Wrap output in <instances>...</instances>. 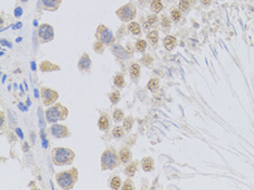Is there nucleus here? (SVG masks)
<instances>
[{"label": "nucleus", "instance_id": "obj_18", "mask_svg": "<svg viewBox=\"0 0 254 190\" xmlns=\"http://www.w3.org/2000/svg\"><path fill=\"white\" fill-rule=\"evenodd\" d=\"M142 169L146 172H150L153 169V161H152L151 158H146V159L142 160Z\"/></svg>", "mask_w": 254, "mask_h": 190}, {"label": "nucleus", "instance_id": "obj_39", "mask_svg": "<svg viewBox=\"0 0 254 190\" xmlns=\"http://www.w3.org/2000/svg\"><path fill=\"white\" fill-rule=\"evenodd\" d=\"M211 2H212V0H201V3L203 6H209V5H211Z\"/></svg>", "mask_w": 254, "mask_h": 190}, {"label": "nucleus", "instance_id": "obj_21", "mask_svg": "<svg viewBox=\"0 0 254 190\" xmlns=\"http://www.w3.org/2000/svg\"><path fill=\"white\" fill-rule=\"evenodd\" d=\"M133 124H134V119L132 116H128L126 119H124V122H123V127L126 131H129L133 127Z\"/></svg>", "mask_w": 254, "mask_h": 190}, {"label": "nucleus", "instance_id": "obj_9", "mask_svg": "<svg viewBox=\"0 0 254 190\" xmlns=\"http://www.w3.org/2000/svg\"><path fill=\"white\" fill-rule=\"evenodd\" d=\"M50 131L57 138H65L70 136V133H69V129H67L66 126L60 125V124H54V125L51 126Z\"/></svg>", "mask_w": 254, "mask_h": 190}, {"label": "nucleus", "instance_id": "obj_2", "mask_svg": "<svg viewBox=\"0 0 254 190\" xmlns=\"http://www.w3.org/2000/svg\"><path fill=\"white\" fill-rule=\"evenodd\" d=\"M120 162V155H118V153H116V151L114 149L109 148L102 153V157H101V169H102V171L112 169L118 166Z\"/></svg>", "mask_w": 254, "mask_h": 190}, {"label": "nucleus", "instance_id": "obj_14", "mask_svg": "<svg viewBox=\"0 0 254 190\" xmlns=\"http://www.w3.org/2000/svg\"><path fill=\"white\" fill-rule=\"evenodd\" d=\"M120 160L122 163H127V162L130 160V157H132V153H130V150L128 149L127 147H123L120 151Z\"/></svg>", "mask_w": 254, "mask_h": 190}, {"label": "nucleus", "instance_id": "obj_25", "mask_svg": "<svg viewBox=\"0 0 254 190\" xmlns=\"http://www.w3.org/2000/svg\"><path fill=\"white\" fill-rule=\"evenodd\" d=\"M112 135L115 138H121L124 135V127H121V126H116L114 127L112 131Z\"/></svg>", "mask_w": 254, "mask_h": 190}, {"label": "nucleus", "instance_id": "obj_31", "mask_svg": "<svg viewBox=\"0 0 254 190\" xmlns=\"http://www.w3.org/2000/svg\"><path fill=\"white\" fill-rule=\"evenodd\" d=\"M189 1L188 0H180L179 2V9L181 10V11H187L188 9H189Z\"/></svg>", "mask_w": 254, "mask_h": 190}, {"label": "nucleus", "instance_id": "obj_8", "mask_svg": "<svg viewBox=\"0 0 254 190\" xmlns=\"http://www.w3.org/2000/svg\"><path fill=\"white\" fill-rule=\"evenodd\" d=\"M40 96H41V100H43V103L45 105H51L57 101L58 95L57 91L52 90V89H49L47 87H43L40 89Z\"/></svg>", "mask_w": 254, "mask_h": 190}, {"label": "nucleus", "instance_id": "obj_1", "mask_svg": "<svg viewBox=\"0 0 254 190\" xmlns=\"http://www.w3.org/2000/svg\"><path fill=\"white\" fill-rule=\"evenodd\" d=\"M52 155V161L55 165L58 166H62V165H67L73 162L75 158V153L71 149L67 148H54L51 152Z\"/></svg>", "mask_w": 254, "mask_h": 190}, {"label": "nucleus", "instance_id": "obj_40", "mask_svg": "<svg viewBox=\"0 0 254 190\" xmlns=\"http://www.w3.org/2000/svg\"><path fill=\"white\" fill-rule=\"evenodd\" d=\"M26 147H27V143H24V151H26V150H27Z\"/></svg>", "mask_w": 254, "mask_h": 190}, {"label": "nucleus", "instance_id": "obj_20", "mask_svg": "<svg viewBox=\"0 0 254 190\" xmlns=\"http://www.w3.org/2000/svg\"><path fill=\"white\" fill-rule=\"evenodd\" d=\"M121 185H122V180H121V178L118 176H114L110 180V186L112 189H120Z\"/></svg>", "mask_w": 254, "mask_h": 190}, {"label": "nucleus", "instance_id": "obj_28", "mask_svg": "<svg viewBox=\"0 0 254 190\" xmlns=\"http://www.w3.org/2000/svg\"><path fill=\"white\" fill-rule=\"evenodd\" d=\"M110 100H111V102L113 103V104H115V103H118V101H120V93L118 91H113V93H110Z\"/></svg>", "mask_w": 254, "mask_h": 190}, {"label": "nucleus", "instance_id": "obj_3", "mask_svg": "<svg viewBox=\"0 0 254 190\" xmlns=\"http://www.w3.org/2000/svg\"><path fill=\"white\" fill-rule=\"evenodd\" d=\"M67 116V109L60 103H55L54 105L49 108L46 111V119L48 123H55L58 121H63Z\"/></svg>", "mask_w": 254, "mask_h": 190}, {"label": "nucleus", "instance_id": "obj_27", "mask_svg": "<svg viewBox=\"0 0 254 190\" xmlns=\"http://www.w3.org/2000/svg\"><path fill=\"white\" fill-rule=\"evenodd\" d=\"M123 116H124V112L121 109H116L113 112V120L115 122H121L123 120Z\"/></svg>", "mask_w": 254, "mask_h": 190}, {"label": "nucleus", "instance_id": "obj_12", "mask_svg": "<svg viewBox=\"0 0 254 190\" xmlns=\"http://www.w3.org/2000/svg\"><path fill=\"white\" fill-rule=\"evenodd\" d=\"M112 51H113V55H114L115 57L120 58V59H127V58L129 57L126 50H125L123 47H121V46H118V45L113 46Z\"/></svg>", "mask_w": 254, "mask_h": 190}, {"label": "nucleus", "instance_id": "obj_32", "mask_svg": "<svg viewBox=\"0 0 254 190\" xmlns=\"http://www.w3.org/2000/svg\"><path fill=\"white\" fill-rule=\"evenodd\" d=\"M172 17H173V20L175 22H178L180 20V17H181V14H180V12H179V10H177V9H173L172 10Z\"/></svg>", "mask_w": 254, "mask_h": 190}, {"label": "nucleus", "instance_id": "obj_30", "mask_svg": "<svg viewBox=\"0 0 254 190\" xmlns=\"http://www.w3.org/2000/svg\"><path fill=\"white\" fill-rule=\"evenodd\" d=\"M147 47V43L144 40H138L136 44V49L138 50V51H140V52H144V49H146Z\"/></svg>", "mask_w": 254, "mask_h": 190}, {"label": "nucleus", "instance_id": "obj_37", "mask_svg": "<svg viewBox=\"0 0 254 190\" xmlns=\"http://www.w3.org/2000/svg\"><path fill=\"white\" fill-rule=\"evenodd\" d=\"M142 61H144V63L146 65H149L150 63H151V61H152V58L150 57V55H147V57H144V59H142Z\"/></svg>", "mask_w": 254, "mask_h": 190}, {"label": "nucleus", "instance_id": "obj_22", "mask_svg": "<svg viewBox=\"0 0 254 190\" xmlns=\"http://www.w3.org/2000/svg\"><path fill=\"white\" fill-rule=\"evenodd\" d=\"M151 9H152V11L155 12V13L160 12L161 10L163 9V3H162V1H161V0H153L151 3Z\"/></svg>", "mask_w": 254, "mask_h": 190}, {"label": "nucleus", "instance_id": "obj_5", "mask_svg": "<svg viewBox=\"0 0 254 190\" xmlns=\"http://www.w3.org/2000/svg\"><path fill=\"white\" fill-rule=\"evenodd\" d=\"M97 38L106 46H112L115 43V37L113 33L104 25H100L97 29Z\"/></svg>", "mask_w": 254, "mask_h": 190}, {"label": "nucleus", "instance_id": "obj_7", "mask_svg": "<svg viewBox=\"0 0 254 190\" xmlns=\"http://www.w3.org/2000/svg\"><path fill=\"white\" fill-rule=\"evenodd\" d=\"M38 38L41 44L48 43V41L52 40L53 38H54L53 27L51 25H49V24H43V25H40L38 29Z\"/></svg>", "mask_w": 254, "mask_h": 190}, {"label": "nucleus", "instance_id": "obj_17", "mask_svg": "<svg viewBox=\"0 0 254 190\" xmlns=\"http://www.w3.org/2000/svg\"><path fill=\"white\" fill-rule=\"evenodd\" d=\"M163 44H164V46H165L166 49L172 50L173 48H174V46H175V44H176V38L173 37V36H166V37L164 38Z\"/></svg>", "mask_w": 254, "mask_h": 190}, {"label": "nucleus", "instance_id": "obj_41", "mask_svg": "<svg viewBox=\"0 0 254 190\" xmlns=\"http://www.w3.org/2000/svg\"><path fill=\"white\" fill-rule=\"evenodd\" d=\"M21 1H22V2H26L27 0H21Z\"/></svg>", "mask_w": 254, "mask_h": 190}, {"label": "nucleus", "instance_id": "obj_19", "mask_svg": "<svg viewBox=\"0 0 254 190\" xmlns=\"http://www.w3.org/2000/svg\"><path fill=\"white\" fill-rule=\"evenodd\" d=\"M128 29H129L130 33L135 34V35H139L140 34V25L137 22H132V23H129V25H128Z\"/></svg>", "mask_w": 254, "mask_h": 190}, {"label": "nucleus", "instance_id": "obj_35", "mask_svg": "<svg viewBox=\"0 0 254 190\" xmlns=\"http://www.w3.org/2000/svg\"><path fill=\"white\" fill-rule=\"evenodd\" d=\"M134 185H133L132 180L130 179H128V180H126L124 183V186H123V189L124 190H127V189H134Z\"/></svg>", "mask_w": 254, "mask_h": 190}, {"label": "nucleus", "instance_id": "obj_11", "mask_svg": "<svg viewBox=\"0 0 254 190\" xmlns=\"http://www.w3.org/2000/svg\"><path fill=\"white\" fill-rule=\"evenodd\" d=\"M61 1L62 0H41V3H43V8L46 10H49V11H54L58 9V7L60 6Z\"/></svg>", "mask_w": 254, "mask_h": 190}, {"label": "nucleus", "instance_id": "obj_36", "mask_svg": "<svg viewBox=\"0 0 254 190\" xmlns=\"http://www.w3.org/2000/svg\"><path fill=\"white\" fill-rule=\"evenodd\" d=\"M156 21H158V17H156V15H150L149 19H148V23L149 24L155 23Z\"/></svg>", "mask_w": 254, "mask_h": 190}, {"label": "nucleus", "instance_id": "obj_34", "mask_svg": "<svg viewBox=\"0 0 254 190\" xmlns=\"http://www.w3.org/2000/svg\"><path fill=\"white\" fill-rule=\"evenodd\" d=\"M94 48H95V50H96L97 52H99V53H101L103 51V44L101 43L100 40H98L96 44H95V46H94Z\"/></svg>", "mask_w": 254, "mask_h": 190}, {"label": "nucleus", "instance_id": "obj_16", "mask_svg": "<svg viewBox=\"0 0 254 190\" xmlns=\"http://www.w3.org/2000/svg\"><path fill=\"white\" fill-rule=\"evenodd\" d=\"M129 73H130V77L133 79H135V81H137V78L139 77V74H140V66L138 64H136V63L132 64L129 69Z\"/></svg>", "mask_w": 254, "mask_h": 190}, {"label": "nucleus", "instance_id": "obj_10", "mask_svg": "<svg viewBox=\"0 0 254 190\" xmlns=\"http://www.w3.org/2000/svg\"><path fill=\"white\" fill-rule=\"evenodd\" d=\"M91 66V60L87 53L83 55V57L79 59L78 62V69L82 70V71H88Z\"/></svg>", "mask_w": 254, "mask_h": 190}, {"label": "nucleus", "instance_id": "obj_13", "mask_svg": "<svg viewBox=\"0 0 254 190\" xmlns=\"http://www.w3.org/2000/svg\"><path fill=\"white\" fill-rule=\"evenodd\" d=\"M98 125H99V128H100L102 131H108L109 127H110V119H109L108 115L102 114L98 121Z\"/></svg>", "mask_w": 254, "mask_h": 190}, {"label": "nucleus", "instance_id": "obj_33", "mask_svg": "<svg viewBox=\"0 0 254 190\" xmlns=\"http://www.w3.org/2000/svg\"><path fill=\"white\" fill-rule=\"evenodd\" d=\"M162 26L165 27V28L166 27L170 28V21L166 15H163V17H162Z\"/></svg>", "mask_w": 254, "mask_h": 190}, {"label": "nucleus", "instance_id": "obj_15", "mask_svg": "<svg viewBox=\"0 0 254 190\" xmlns=\"http://www.w3.org/2000/svg\"><path fill=\"white\" fill-rule=\"evenodd\" d=\"M39 69L43 72H49V71H58L60 69L57 65H53L52 63H50L49 61H43L40 65H39Z\"/></svg>", "mask_w": 254, "mask_h": 190}, {"label": "nucleus", "instance_id": "obj_23", "mask_svg": "<svg viewBox=\"0 0 254 190\" xmlns=\"http://www.w3.org/2000/svg\"><path fill=\"white\" fill-rule=\"evenodd\" d=\"M136 171H137V163L136 162L132 163L130 165H128V166L125 169V173H126V175H128V176H134L135 173H136Z\"/></svg>", "mask_w": 254, "mask_h": 190}, {"label": "nucleus", "instance_id": "obj_29", "mask_svg": "<svg viewBox=\"0 0 254 190\" xmlns=\"http://www.w3.org/2000/svg\"><path fill=\"white\" fill-rule=\"evenodd\" d=\"M148 39L151 41L152 44H156V43H158V39H159L158 32H156V31L150 32V33H149V35H148Z\"/></svg>", "mask_w": 254, "mask_h": 190}, {"label": "nucleus", "instance_id": "obj_6", "mask_svg": "<svg viewBox=\"0 0 254 190\" xmlns=\"http://www.w3.org/2000/svg\"><path fill=\"white\" fill-rule=\"evenodd\" d=\"M116 14L120 17V19L124 22L132 21L135 17H136V8L132 3H127V5L121 7L120 9L116 11Z\"/></svg>", "mask_w": 254, "mask_h": 190}, {"label": "nucleus", "instance_id": "obj_24", "mask_svg": "<svg viewBox=\"0 0 254 190\" xmlns=\"http://www.w3.org/2000/svg\"><path fill=\"white\" fill-rule=\"evenodd\" d=\"M114 84L115 86H118V87L122 88L125 86V81H124V76H123V74H118V75L114 77Z\"/></svg>", "mask_w": 254, "mask_h": 190}, {"label": "nucleus", "instance_id": "obj_26", "mask_svg": "<svg viewBox=\"0 0 254 190\" xmlns=\"http://www.w3.org/2000/svg\"><path fill=\"white\" fill-rule=\"evenodd\" d=\"M159 87V79L158 78H152L151 81L148 83V89L150 91H155Z\"/></svg>", "mask_w": 254, "mask_h": 190}, {"label": "nucleus", "instance_id": "obj_4", "mask_svg": "<svg viewBox=\"0 0 254 190\" xmlns=\"http://www.w3.org/2000/svg\"><path fill=\"white\" fill-rule=\"evenodd\" d=\"M77 179V169H72L61 172L57 175V183L63 189H71Z\"/></svg>", "mask_w": 254, "mask_h": 190}, {"label": "nucleus", "instance_id": "obj_38", "mask_svg": "<svg viewBox=\"0 0 254 190\" xmlns=\"http://www.w3.org/2000/svg\"><path fill=\"white\" fill-rule=\"evenodd\" d=\"M15 15H17V17H21L22 15V8H17V10H15Z\"/></svg>", "mask_w": 254, "mask_h": 190}]
</instances>
